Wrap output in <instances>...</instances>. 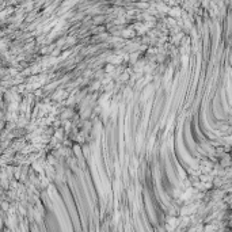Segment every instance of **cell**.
<instances>
[{"mask_svg": "<svg viewBox=\"0 0 232 232\" xmlns=\"http://www.w3.org/2000/svg\"><path fill=\"white\" fill-rule=\"evenodd\" d=\"M229 227L232 228V212H231V216H229Z\"/></svg>", "mask_w": 232, "mask_h": 232, "instance_id": "obj_1", "label": "cell"}]
</instances>
